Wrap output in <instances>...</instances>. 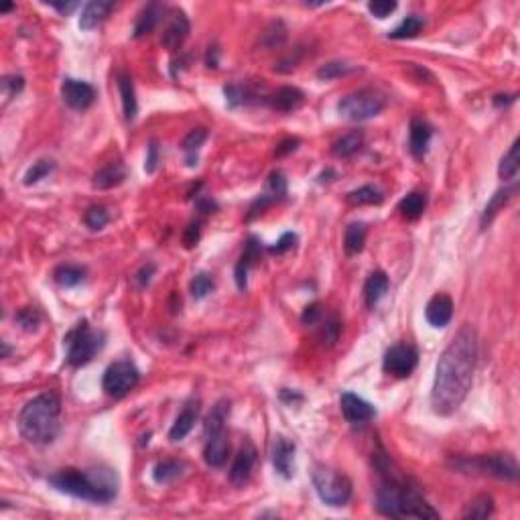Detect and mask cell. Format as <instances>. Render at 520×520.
Wrapping results in <instances>:
<instances>
[{
    "mask_svg": "<svg viewBox=\"0 0 520 520\" xmlns=\"http://www.w3.org/2000/svg\"><path fill=\"white\" fill-rule=\"evenodd\" d=\"M478 358V338L471 325H463L439 358L431 406L437 415L449 417L461 406L471 389Z\"/></svg>",
    "mask_w": 520,
    "mask_h": 520,
    "instance_id": "6da1fadb",
    "label": "cell"
},
{
    "mask_svg": "<svg viewBox=\"0 0 520 520\" xmlns=\"http://www.w3.org/2000/svg\"><path fill=\"white\" fill-rule=\"evenodd\" d=\"M376 470L380 473V484L376 488V510L380 514L390 519H439L437 510L422 498L417 488L408 484L389 455H376Z\"/></svg>",
    "mask_w": 520,
    "mask_h": 520,
    "instance_id": "7a4b0ae2",
    "label": "cell"
},
{
    "mask_svg": "<svg viewBox=\"0 0 520 520\" xmlns=\"http://www.w3.org/2000/svg\"><path fill=\"white\" fill-rule=\"evenodd\" d=\"M47 482L55 490L85 502L108 504L118 496V475L110 468H65L49 475Z\"/></svg>",
    "mask_w": 520,
    "mask_h": 520,
    "instance_id": "3957f363",
    "label": "cell"
},
{
    "mask_svg": "<svg viewBox=\"0 0 520 520\" xmlns=\"http://www.w3.org/2000/svg\"><path fill=\"white\" fill-rule=\"evenodd\" d=\"M18 431L32 445H51L61 433V401L55 392L31 398L18 413Z\"/></svg>",
    "mask_w": 520,
    "mask_h": 520,
    "instance_id": "277c9868",
    "label": "cell"
},
{
    "mask_svg": "<svg viewBox=\"0 0 520 520\" xmlns=\"http://www.w3.org/2000/svg\"><path fill=\"white\" fill-rule=\"evenodd\" d=\"M104 341L106 336L102 331H94L85 319L78 321L76 327H71L64 338L67 364L73 368L85 366L104 348Z\"/></svg>",
    "mask_w": 520,
    "mask_h": 520,
    "instance_id": "5b68a950",
    "label": "cell"
},
{
    "mask_svg": "<svg viewBox=\"0 0 520 520\" xmlns=\"http://www.w3.org/2000/svg\"><path fill=\"white\" fill-rule=\"evenodd\" d=\"M311 482L319 496V500L327 506L340 508L345 506L352 498V482L345 473L327 468V466H315L311 471Z\"/></svg>",
    "mask_w": 520,
    "mask_h": 520,
    "instance_id": "8992f818",
    "label": "cell"
},
{
    "mask_svg": "<svg viewBox=\"0 0 520 520\" xmlns=\"http://www.w3.org/2000/svg\"><path fill=\"white\" fill-rule=\"evenodd\" d=\"M454 466L461 471H473V473L490 475V478L504 480V482H516L519 478V463L510 454L478 455L471 459L463 457V459H455Z\"/></svg>",
    "mask_w": 520,
    "mask_h": 520,
    "instance_id": "52a82bcc",
    "label": "cell"
},
{
    "mask_svg": "<svg viewBox=\"0 0 520 520\" xmlns=\"http://www.w3.org/2000/svg\"><path fill=\"white\" fill-rule=\"evenodd\" d=\"M384 106H386V98L376 90L364 88V90H358V92H352V94L341 98L338 102V112L345 120L364 122V120H370L374 116H378L384 110Z\"/></svg>",
    "mask_w": 520,
    "mask_h": 520,
    "instance_id": "ba28073f",
    "label": "cell"
},
{
    "mask_svg": "<svg viewBox=\"0 0 520 520\" xmlns=\"http://www.w3.org/2000/svg\"><path fill=\"white\" fill-rule=\"evenodd\" d=\"M138 380H141L138 368L130 360H120L106 368L102 378V389L112 398H122L138 384Z\"/></svg>",
    "mask_w": 520,
    "mask_h": 520,
    "instance_id": "9c48e42d",
    "label": "cell"
},
{
    "mask_svg": "<svg viewBox=\"0 0 520 520\" xmlns=\"http://www.w3.org/2000/svg\"><path fill=\"white\" fill-rule=\"evenodd\" d=\"M417 364H419V352L408 343H396L389 348L382 360L384 372L396 378H408L415 372Z\"/></svg>",
    "mask_w": 520,
    "mask_h": 520,
    "instance_id": "30bf717a",
    "label": "cell"
},
{
    "mask_svg": "<svg viewBox=\"0 0 520 520\" xmlns=\"http://www.w3.org/2000/svg\"><path fill=\"white\" fill-rule=\"evenodd\" d=\"M285 195H287V179H285V175H283L280 171L271 173V177H268L266 185H264V191H262V194L252 201V206H250L248 220H254V218L260 215L266 208H271V206H275L278 201H283Z\"/></svg>",
    "mask_w": 520,
    "mask_h": 520,
    "instance_id": "8fae6325",
    "label": "cell"
},
{
    "mask_svg": "<svg viewBox=\"0 0 520 520\" xmlns=\"http://www.w3.org/2000/svg\"><path fill=\"white\" fill-rule=\"evenodd\" d=\"M61 96H64V102L69 108L88 110L96 100V90L88 81L65 78L64 83H61Z\"/></svg>",
    "mask_w": 520,
    "mask_h": 520,
    "instance_id": "7c38bea8",
    "label": "cell"
},
{
    "mask_svg": "<svg viewBox=\"0 0 520 520\" xmlns=\"http://www.w3.org/2000/svg\"><path fill=\"white\" fill-rule=\"evenodd\" d=\"M340 406L345 421L350 425H366L376 417V408L354 392H343L340 398Z\"/></svg>",
    "mask_w": 520,
    "mask_h": 520,
    "instance_id": "4fadbf2b",
    "label": "cell"
},
{
    "mask_svg": "<svg viewBox=\"0 0 520 520\" xmlns=\"http://www.w3.org/2000/svg\"><path fill=\"white\" fill-rule=\"evenodd\" d=\"M256 447L252 445V441H244L240 451L234 457V463L230 468V482L234 486H244L250 480V473L254 470L256 463Z\"/></svg>",
    "mask_w": 520,
    "mask_h": 520,
    "instance_id": "5bb4252c",
    "label": "cell"
},
{
    "mask_svg": "<svg viewBox=\"0 0 520 520\" xmlns=\"http://www.w3.org/2000/svg\"><path fill=\"white\" fill-rule=\"evenodd\" d=\"M187 37H189V18L183 11H173L167 20V27L162 29L161 45L169 51H177Z\"/></svg>",
    "mask_w": 520,
    "mask_h": 520,
    "instance_id": "9a60e30c",
    "label": "cell"
},
{
    "mask_svg": "<svg viewBox=\"0 0 520 520\" xmlns=\"http://www.w3.org/2000/svg\"><path fill=\"white\" fill-rule=\"evenodd\" d=\"M271 457H273V468L278 475L289 480L292 475V461H295V443L283 435H276L273 439L271 447Z\"/></svg>",
    "mask_w": 520,
    "mask_h": 520,
    "instance_id": "2e32d148",
    "label": "cell"
},
{
    "mask_svg": "<svg viewBox=\"0 0 520 520\" xmlns=\"http://www.w3.org/2000/svg\"><path fill=\"white\" fill-rule=\"evenodd\" d=\"M431 138H433V126L421 116H415L410 120V129H408V150H410V155L417 157V159H422L427 148H429Z\"/></svg>",
    "mask_w": 520,
    "mask_h": 520,
    "instance_id": "e0dca14e",
    "label": "cell"
},
{
    "mask_svg": "<svg viewBox=\"0 0 520 520\" xmlns=\"http://www.w3.org/2000/svg\"><path fill=\"white\" fill-rule=\"evenodd\" d=\"M228 455H230V439L224 429L206 435L203 459L210 468H222L228 461Z\"/></svg>",
    "mask_w": 520,
    "mask_h": 520,
    "instance_id": "ac0fdd59",
    "label": "cell"
},
{
    "mask_svg": "<svg viewBox=\"0 0 520 520\" xmlns=\"http://www.w3.org/2000/svg\"><path fill=\"white\" fill-rule=\"evenodd\" d=\"M425 317L433 327H445L454 317L451 297L445 292H437L435 297H431V301L427 303V309H425Z\"/></svg>",
    "mask_w": 520,
    "mask_h": 520,
    "instance_id": "d6986e66",
    "label": "cell"
},
{
    "mask_svg": "<svg viewBox=\"0 0 520 520\" xmlns=\"http://www.w3.org/2000/svg\"><path fill=\"white\" fill-rule=\"evenodd\" d=\"M197 417H199V401H187L185 406L181 408V413L177 415V419L175 422L171 425V429H169V439L173 441V443H177L181 439H185L189 433H191V429H194V425L197 422Z\"/></svg>",
    "mask_w": 520,
    "mask_h": 520,
    "instance_id": "ffe728a7",
    "label": "cell"
},
{
    "mask_svg": "<svg viewBox=\"0 0 520 520\" xmlns=\"http://www.w3.org/2000/svg\"><path fill=\"white\" fill-rule=\"evenodd\" d=\"M260 250H262V246H260L259 238H256V236H250L246 246H244L242 256H240L238 264H236V271H234V278H236V285H238L240 291L246 289L248 271L256 264V260H259L260 256Z\"/></svg>",
    "mask_w": 520,
    "mask_h": 520,
    "instance_id": "44dd1931",
    "label": "cell"
},
{
    "mask_svg": "<svg viewBox=\"0 0 520 520\" xmlns=\"http://www.w3.org/2000/svg\"><path fill=\"white\" fill-rule=\"evenodd\" d=\"M162 15H165V6H162L161 2H150V4H146L145 8L138 13L136 16V23H134V39H141V37H145L148 32H153L157 29V25L162 20Z\"/></svg>",
    "mask_w": 520,
    "mask_h": 520,
    "instance_id": "7402d4cb",
    "label": "cell"
},
{
    "mask_svg": "<svg viewBox=\"0 0 520 520\" xmlns=\"http://www.w3.org/2000/svg\"><path fill=\"white\" fill-rule=\"evenodd\" d=\"M114 11V2L110 0H92L83 6L80 16V27L83 31L96 29L100 23H104Z\"/></svg>",
    "mask_w": 520,
    "mask_h": 520,
    "instance_id": "603a6c76",
    "label": "cell"
},
{
    "mask_svg": "<svg viewBox=\"0 0 520 520\" xmlns=\"http://www.w3.org/2000/svg\"><path fill=\"white\" fill-rule=\"evenodd\" d=\"M124 179H126V167L120 161H110L98 169L92 185L96 189H112L118 187Z\"/></svg>",
    "mask_w": 520,
    "mask_h": 520,
    "instance_id": "cb8c5ba5",
    "label": "cell"
},
{
    "mask_svg": "<svg viewBox=\"0 0 520 520\" xmlns=\"http://www.w3.org/2000/svg\"><path fill=\"white\" fill-rule=\"evenodd\" d=\"M303 102H305V94L299 88L285 85V88L276 90L275 94L271 96V108L276 110V112L287 114L297 110Z\"/></svg>",
    "mask_w": 520,
    "mask_h": 520,
    "instance_id": "d4e9b609",
    "label": "cell"
},
{
    "mask_svg": "<svg viewBox=\"0 0 520 520\" xmlns=\"http://www.w3.org/2000/svg\"><path fill=\"white\" fill-rule=\"evenodd\" d=\"M389 276L382 271H374L372 275L368 276L366 285H364V301L370 309H374L378 305V301L386 295L389 291Z\"/></svg>",
    "mask_w": 520,
    "mask_h": 520,
    "instance_id": "484cf974",
    "label": "cell"
},
{
    "mask_svg": "<svg viewBox=\"0 0 520 520\" xmlns=\"http://www.w3.org/2000/svg\"><path fill=\"white\" fill-rule=\"evenodd\" d=\"M364 145V132L362 130H352L348 134H343L341 138H338L333 146H331V153L338 157V159H348V157H354L358 150Z\"/></svg>",
    "mask_w": 520,
    "mask_h": 520,
    "instance_id": "4316f807",
    "label": "cell"
},
{
    "mask_svg": "<svg viewBox=\"0 0 520 520\" xmlns=\"http://www.w3.org/2000/svg\"><path fill=\"white\" fill-rule=\"evenodd\" d=\"M118 90L122 96V110H124V118L126 120H134V116L138 112V102H136V92H134V83L132 78L126 73L118 76Z\"/></svg>",
    "mask_w": 520,
    "mask_h": 520,
    "instance_id": "83f0119b",
    "label": "cell"
},
{
    "mask_svg": "<svg viewBox=\"0 0 520 520\" xmlns=\"http://www.w3.org/2000/svg\"><path fill=\"white\" fill-rule=\"evenodd\" d=\"M366 234H368V230H366V224H362V222H354V224L345 228L343 250H345L348 256H356V254L362 252V248L366 244Z\"/></svg>",
    "mask_w": 520,
    "mask_h": 520,
    "instance_id": "f1b7e54d",
    "label": "cell"
},
{
    "mask_svg": "<svg viewBox=\"0 0 520 520\" xmlns=\"http://www.w3.org/2000/svg\"><path fill=\"white\" fill-rule=\"evenodd\" d=\"M516 191V187H504V189H498L496 194L492 195V199L488 201V206L482 211V218H480V226L488 228L492 224V220L498 215V211L502 210L506 206V201L512 197V194Z\"/></svg>",
    "mask_w": 520,
    "mask_h": 520,
    "instance_id": "f546056e",
    "label": "cell"
},
{
    "mask_svg": "<svg viewBox=\"0 0 520 520\" xmlns=\"http://www.w3.org/2000/svg\"><path fill=\"white\" fill-rule=\"evenodd\" d=\"M427 208V197L421 191H413L398 201V211L406 220H419Z\"/></svg>",
    "mask_w": 520,
    "mask_h": 520,
    "instance_id": "4dcf8cb0",
    "label": "cell"
},
{
    "mask_svg": "<svg viewBox=\"0 0 520 520\" xmlns=\"http://www.w3.org/2000/svg\"><path fill=\"white\" fill-rule=\"evenodd\" d=\"M228 417H230V401L222 398V401H218L215 405L211 406L210 415L206 417V425H203L206 435L215 433V431H222L224 425H226Z\"/></svg>",
    "mask_w": 520,
    "mask_h": 520,
    "instance_id": "1f68e13d",
    "label": "cell"
},
{
    "mask_svg": "<svg viewBox=\"0 0 520 520\" xmlns=\"http://www.w3.org/2000/svg\"><path fill=\"white\" fill-rule=\"evenodd\" d=\"M206 138H208V130L206 129H194L185 138H183V143H181V148H183V153H185V161L189 167H194L197 165V150L201 148V145L206 143Z\"/></svg>",
    "mask_w": 520,
    "mask_h": 520,
    "instance_id": "d6a6232c",
    "label": "cell"
},
{
    "mask_svg": "<svg viewBox=\"0 0 520 520\" xmlns=\"http://www.w3.org/2000/svg\"><path fill=\"white\" fill-rule=\"evenodd\" d=\"M345 199L350 206H378V203H382L384 194L374 185H364V187H358L356 191L348 194Z\"/></svg>",
    "mask_w": 520,
    "mask_h": 520,
    "instance_id": "836d02e7",
    "label": "cell"
},
{
    "mask_svg": "<svg viewBox=\"0 0 520 520\" xmlns=\"http://www.w3.org/2000/svg\"><path fill=\"white\" fill-rule=\"evenodd\" d=\"M519 148H520V143L519 141H514L512 146H510V150L506 153L502 157V161H500V167H498V175L504 179V181H516L519 177Z\"/></svg>",
    "mask_w": 520,
    "mask_h": 520,
    "instance_id": "e575fe53",
    "label": "cell"
},
{
    "mask_svg": "<svg viewBox=\"0 0 520 520\" xmlns=\"http://www.w3.org/2000/svg\"><path fill=\"white\" fill-rule=\"evenodd\" d=\"M53 278L59 287H76L80 285L81 280L85 278V271L81 266H76V264H64V266H57L55 273H53Z\"/></svg>",
    "mask_w": 520,
    "mask_h": 520,
    "instance_id": "d590c367",
    "label": "cell"
},
{
    "mask_svg": "<svg viewBox=\"0 0 520 520\" xmlns=\"http://www.w3.org/2000/svg\"><path fill=\"white\" fill-rule=\"evenodd\" d=\"M183 473V463L177 459H167L155 466L153 470V480L157 484H171L173 480H177L179 475Z\"/></svg>",
    "mask_w": 520,
    "mask_h": 520,
    "instance_id": "8d00e7d4",
    "label": "cell"
},
{
    "mask_svg": "<svg viewBox=\"0 0 520 520\" xmlns=\"http://www.w3.org/2000/svg\"><path fill=\"white\" fill-rule=\"evenodd\" d=\"M494 514V500L488 494L475 496L463 510V519H488Z\"/></svg>",
    "mask_w": 520,
    "mask_h": 520,
    "instance_id": "74e56055",
    "label": "cell"
},
{
    "mask_svg": "<svg viewBox=\"0 0 520 520\" xmlns=\"http://www.w3.org/2000/svg\"><path fill=\"white\" fill-rule=\"evenodd\" d=\"M425 27V20H422L419 15H410L406 16L405 20L394 29V31L389 32L390 39H410V37H417L421 29Z\"/></svg>",
    "mask_w": 520,
    "mask_h": 520,
    "instance_id": "f35d334b",
    "label": "cell"
},
{
    "mask_svg": "<svg viewBox=\"0 0 520 520\" xmlns=\"http://www.w3.org/2000/svg\"><path fill=\"white\" fill-rule=\"evenodd\" d=\"M285 39H287V27L283 25V20H273V23L264 29V32H262L260 43H262L264 47L275 49L280 47V45L285 43Z\"/></svg>",
    "mask_w": 520,
    "mask_h": 520,
    "instance_id": "ab89813d",
    "label": "cell"
},
{
    "mask_svg": "<svg viewBox=\"0 0 520 520\" xmlns=\"http://www.w3.org/2000/svg\"><path fill=\"white\" fill-rule=\"evenodd\" d=\"M55 169V162L51 159H39L37 162H32L31 167L27 169L25 177H23V183L25 185H37L41 179H45Z\"/></svg>",
    "mask_w": 520,
    "mask_h": 520,
    "instance_id": "60d3db41",
    "label": "cell"
},
{
    "mask_svg": "<svg viewBox=\"0 0 520 520\" xmlns=\"http://www.w3.org/2000/svg\"><path fill=\"white\" fill-rule=\"evenodd\" d=\"M15 321L20 325V329L31 333V331H37L41 325V313L35 307H23L15 313Z\"/></svg>",
    "mask_w": 520,
    "mask_h": 520,
    "instance_id": "b9f144b4",
    "label": "cell"
},
{
    "mask_svg": "<svg viewBox=\"0 0 520 520\" xmlns=\"http://www.w3.org/2000/svg\"><path fill=\"white\" fill-rule=\"evenodd\" d=\"M110 222V213L106 208H102V206H92V208H88V211L83 213V224L90 228V230H102V228L106 226Z\"/></svg>",
    "mask_w": 520,
    "mask_h": 520,
    "instance_id": "7bdbcfd3",
    "label": "cell"
},
{
    "mask_svg": "<svg viewBox=\"0 0 520 520\" xmlns=\"http://www.w3.org/2000/svg\"><path fill=\"white\" fill-rule=\"evenodd\" d=\"M350 71H352V67L348 64H343V61H329V64L321 65L317 69V78L319 80H338V78L350 73Z\"/></svg>",
    "mask_w": 520,
    "mask_h": 520,
    "instance_id": "ee69618b",
    "label": "cell"
},
{
    "mask_svg": "<svg viewBox=\"0 0 520 520\" xmlns=\"http://www.w3.org/2000/svg\"><path fill=\"white\" fill-rule=\"evenodd\" d=\"M213 287H215V280L210 273H197L191 280V295L195 299H203L208 292H211Z\"/></svg>",
    "mask_w": 520,
    "mask_h": 520,
    "instance_id": "f6af8a7d",
    "label": "cell"
},
{
    "mask_svg": "<svg viewBox=\"0 0 520 520\" xmlns=\"http://www.w3.org/2000/svg\"><path fill=\"white\" fill-rule=\"evenodd\" d=\"M0 85H2V96L4 100L8 102V100H13L16 98L20 92H23V88H25V80H23V76H4L2 81H0Z\"/></svg>",
    "mask_w": 520,
    "mask_h": 520,
    "instance_id": "bcb514c9",
    "label": "cell"
},
{
    "mask_svg": "<svg viewBox=\"0 0 520 520\" xmlns=\"http://www.w3.org/2000/svg\"><path fill=\"white\" fill-rule=\"evenodd\" d=\"M341 333V321L336 317V315H331V317H325L324 321V327H321V338L324 341H327V345H333L338 338H340Z\"/></svg>",
    "mask_w": 520,
    "mask_h": 520,
    "instance_id": "7dc6e473",
    "label": "cell"
},
{
    "mask_svg": "<svg viewBox=\"0 0 520 520\" xmlns=\"http://www.w3.org/2000/svg\"><path fill=\"white\" fill-rule=\"evenodd\" d=\"M396 2L394 0H372L370 4H368V11L372 13L376 18H386L390 16L394 11H396Z\"/></svg>",
    "mask_w": 520,
    "mask_h": 520,
    "instance_id": "c3c4849f",
    "label": "cell"
},
{
    "mask_svg": "<svg viewBox=\"0 0 520 520\" xmlns=\"http://www.w3.org/2000/svg\"><path fill=\"white\" fill-rule=\"evenodd\" d=\"M301 321L305 325H317L324 321V309L319 303H311L305 307L303 315H301Z\"/></svg>",
    "mask_w": 520,
    "mask_h": 520,
    "instance_id": "681fc988",
    "label": "cell"
},
{
    "mask_svg": "<svg viewBox=\"0 0 520 520\" xmlns=\"http://www.w3.org/2000/svg\"><path fill=\"white\" fill-rule=\"evenodd\" d=\"M295 242H297V234L287 232V234L280 236V240L276 242V246H271V248H268V252H271V254H285L287 250H292V248H295Z\"/></svg>",
    "mask_w": 520,
    "mask_h": 520,
    "instance_id": "f907efd6",
    "label": "cell"
},
{
    "mask_svg": "<svg viewBox=\"0 0 520 520\" xmlns=\"http://www.w3.org/2000/svg\"><path fill=\"white\" fill-rule=\"evenodd\" d=\"M199 236H201V222L195 220L189 226L185 228V234H183V244L185 248H194L199 242Z\"/></svg>",
    "mask_w": 520,
    "mask_h": 520,
    "instance_id": "816d5d0a",
    "label": "cell"
},
{
    "mask_svg": "<svg viewBox=\"0 0 520 520\" xmlns=\"http://www.w3.org/2000/svg\"><path fill=\"white\" fill-rule=\"evenodd\" d=\"M224 92H226V100L230 108H236V106H240V104L246 102V92L240 85H226Z\"/></svg>",
    "mask_w": 520,
    "mask_h": 520,
    "instance_id": "f5cc1de1",
    "label": "cell"
},
{
    "mask_svg": "<svg viewBox=\"0 0 520 520\" xmlns=\"http://www.w3.org/2000/svg\"><path fill=\"white\" fill-rule=\"evenodd\" d=\"M153 275H155V264L153 262H148L145 264L136 275H134V283H136V287H141V289H145L148 287V283L153 280Z\"/></svg>",
    "mask_w": 520,
    "mask_h": 520,
    "instance_id": "db71d44e",
    "label": "cell"
},
{
    "mask_svg": "<svg viewBox=\"0 0 520 520\" xmlns=\"http://www.w3.org/2000/svg\"><path fill=\"white\" fill-rule=\"evenodd\" d=\"M157 162H159V146H157V143L153 141V143L148 145V155H146L145 162L146 173H153V171L157 169Z\"/></svg>",
    "mask_w": 520,
    "mask_h": 520,
    "instance_id": "11a10c76",
    "label": "cell"
},
{
    "mask_svg": "<svg viewBox=\"0 0 520 520\" xmlns=\"http://www.w3.org/2000/svg\"><path fill=\"white\" fill-rule=\"evenodd\" d=\"M301 145V141L299 138H285L280 145L276 146V150H275V155L276 157H287L289 153H292V150H297V146Z\"/></svg>",
    "mask_w": 520,
    "mask_h": 520,
    "instance_id": "9f6ffc18",
    "label": "cell"
},
{
    "mask_svg": "<svg viewBox=\"0 0 520 520\" xmlns=\"http://www.w3.org/2000/svg\"><path fill=\"white\" fill-rule=\"evenodd\" d=\"M197 210L201 211V213H213V211L218 210V206H215V201L210 199V197L199 195V197H197Z\"/></svg>",
    "mask_w": 520,
    "mask_h": 520,
    "instance_id": "6f0895ef",
    "label": "cell"
},
{
    "mask_svg": "<svg viewBox=\"0 0 520 520\" xmlns=\"http://www.w3.org/2000/svg\"><path fill=\"white\" fill-rule=\"evenodd\" d=\"M206 65L210 67V69H215L218 65H220V49L215 47H208V53H206Z\"/></svg>",
    "mask_w": 520,
    "mask_h": 520,
    "instance_id": "680465c9",
    "label": "cell"
},
{
    "mask_svg": "<svg viewBox=\"0 0 520 520\" xmlns=\"http://www.w3.org/2000/svg\"><path fill=\"white\" fill-rule=\"evenodd\" d=\"M49 6H53L61 15H69V13H73L80 6V2H49Z\"/></svg>",
    "mask_w": 520,
    "mask_h": 520,
    "instance_id": "91938a15",
    "label": "cell"
},
{
    "mask_svg": "<svg viewBox=\"0 0 520 520\" xmlns=\"http://www.w3.org/2000/svg\"><path fill=\"white\" fill-rule=\"evenodd\" d=\"M512 102H516V94H498L494 98V106L502 108V106H510Z\"/></svg>",
    "mask_w": 520,
    "mask_h": 520,
    "instance_id": "94428289",
    "label": "cell"
},
{
    "mask_svg": "<svg viewBox=\"0 0 520 520\" xmlns=\"http://www.w3.org/2000/svg\"><path fill=\"white\" fill-rule=\"evenodd\" d=\"M8 354H11V348L6 341H2V358H8Z\"/></svg>",
    "mask_w": 520,
    "mask_h": 520,
    "instance_id": "6125c7cd",
    "label": "cell"
},
{
    "mask_svg": "<svg viewBox=\"0 0 520 520\" xmlns=\"http://www.w3.org/2000/svg\"><path fill=\"white\" fill-rule=\"evenodd\" d=\"M13 6H15V4H4V6H2L0 11H2V13H8V11H11Z\"/></svg>",
    "mask_w": 520,
    "mask_h": 520,
    "instance_id": "be15d7a7",
    "label": "cell"
}]
</instances>
